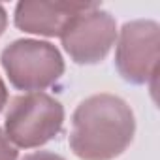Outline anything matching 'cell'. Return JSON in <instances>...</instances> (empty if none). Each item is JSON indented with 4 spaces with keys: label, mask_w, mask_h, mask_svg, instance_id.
Instances as JSON below:
<instances>
[{
    "label": "cell",
    "mask_w": 160,
    "mask_h": 160,
    "mask_svg": "<svg viewBox=\"0 0 160 160\" xmlns=\"http://www.w3.org/2000/svg\"><path fill=\"white\" fill-rule=\"evenodd\" d=\"M8 106V89L2 81V77H0V111H2L4 108Z\"/></svg>",
    "instance_id": "obj_9"
},
{
    "label": "cell",
    "mask_w": 160,
    "mask_h": 160,
    "mask_svg": "<svg viewBox=\"0 0 160 160\" xmlns=\"http://www.w3.org/2000/svg\"><path fill=\"white\" fill-rule=\"evenodd\" d=\"M58 38L75 64H98L115 45L117 23L109 12L100 10V4H94L73 15Z\"/></svg>",
    "instance_id": "obj_5"
},
{
    "label": "cell",
    "mask_w": 160,
    "mask_h": 160,
    "mask_svg": "<svg viewBox=\"0 0 160 160\" xmlns=\"http://www.w3.org/2000/svg\"><path fill=\"white\" fill-rule=\"evenodd\" d=\"M6 27H8V15H6V10H4V6H0V36L4 34Z\"/></svg>",
    "instance_id": "obj_10"
},
{
    "label": "cell",
    "mask_w": 160,
    "mask_h": 160,
    "mask_svg": "<svg viewBox=\"0 0 160 160\" xmlns=\"http://www.w3.org/2000/svg\"><path fill=\"white\" fill-rule=\"evenodd\" d=\"M94 4L85 2H43V0H23L15 6V27L28 34L55 38L60 36L66 23Z\"/></svg>",
    "instance_id": "obj_6"
},
{
    "label": "cell",
    "mask_w": 160,
    "mask_h": 160,
    "mask_svg": "<svg viewBox=\"0 0 160 160\" xmlns=\"http://www.w3.org/2000/svg\"><path fill=\"white\" fill-rule=\"evenodd\" d=\"M17 147L8 139L6 132L0 128V160H17Z\"/></svg>",
    "instance_id": "obj_7"
},
{
    "label": "cell",
    "mask_w": 160,
    "mask_h": 160,
    "mask_svg": "<svg viewBox=\"0 0 160 160\" xmlns=\"http://www.w3.org/2000/svg\"><path fill=\"white\" fill-rule=\"evenodd\" d=\"M64 124L62 104L45 92H25L10 100L4 132L21 149H34L55 139Z\"/></svg>",
    "instance_id": "obj_2"
},
{
    "label": "cell",
    "mask_w": 160,
    "mask_h": 160,
    "mask_svg": "<svg viewBox=\"0 0 160 160\" xmlns=\"http://www.w3.org/2000/svg\"><path fill=\"white\" fill-rule=\"evenodd\" d=\"M21 160H66V158H62L60 154H55L51 151H36V152L23 156Z\"/></svg>",
    "instance_id": "obj_8"
},
{
    "label": "cell",
    "mask_w": 160,
    "mask_h": 160,
    "mask_svg": "<svg viewBox=\"0 0 160 160\" xmlns=\"http://www.w3.org/2000/svg\"><path fill=\"white\" fill-rule=\"evenodd\" d=\"M136 117L115 94H92L73 111L70 147L81 160H115L132 143Z\"/></svg>",
    "instance_id": "obj_1"
},
{
    "label": "cell",
    "mask_w": 160,
    "mask_h": 160,
    "mask_svg": "<svg viewBox=\"0 0 160 160\" xmlns=\"http://www.w3.org/2000/svg\"><path fill=\"white\" fill-rule=\"evenodd\" d=\"M2 68L10 83L27 92H42L55 85L64 73V60L60 51L40 40H15L4 47L0 55Z\"/></svg>",
    "instance_id": "obj_3"
},
{
    "label": "cell",
    "mask_w": 160,
    "mask_h": 160,
    "mask_svg": "<svg viewBox=\"0 0 160 160\" xmlns=\"http://www.w3.org/2000/svg\"><path fill=\"white\" fill-rule=\"evenodd\" d=\"M160 27L149 19L124 23L119 34L115 66L119 75L132 85H147L158 73Z\"/></svg>",
    "instance_id": "obj_4"
}]
</instances>
